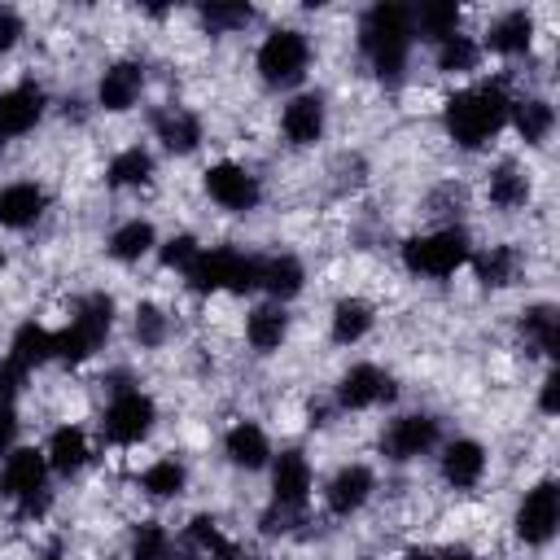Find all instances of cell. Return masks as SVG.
Returning <instances> with one entry per match:
<instances>
[{"instance_id":"cell-21","label":"cell","mask_w":560,"mask_h":560,"mask_svg":"<svg viewBox=\"0 0 560 560\" xmlns=\"http://www.w3.org/2000/svg\"><path fill=\"white\" fill-rule=\"evenodd\" d=\"M153 131H158V140H162L171 153H192V149L201 144V122H197V114H188V109H179V105L153 114Z\"/></svg>"},{"instance_id":"cell-30","label":"cell","mask_w":560,"mask_h":560,"mask_svg":"<svg viewBox=\"0 0 560 560\" xmlns=\"http://www.w3.org/2000/svg\"><path fill=\"white\" fill-rule=\"evenodd\" d=\"M368 328H372V306H368L363 298H341V302L332 306V341L354 346Z\"/></svg>"},{"instance_id":"cell-20","label":"cell","mask_w":560,"mask_h":560,"mask_svg":"<svg viewBox=\"0 0 560 560\" xmlns=\"http://www.w3.org/2000/svg\"><path fill=\"white\" fill-rule=\"evenodd\" d=\"M44 188L39 184H9V188H0V223L4 228H31L39 214H44Z\"/></svg>"},{"instance_id":"cell-26","label":"cell","mask_w":560,"mask_h":560,"mask_svg":"<svg viewBox=\"0 0 560 560\" xmlns=\"http://www.w3.org/2000/svg\"><path fill=\"white\" fill-rule=\"evenodd\" d=\"M44 459H48V468H57V472H79V468L88 464V438H83V429L61 424V429L48 438Z\"/></svg>"},{"instance_id":"cell-1","label":"cell","mask_w":560,"mask_h":560,"mask_svg":"<svg viewBox=\"0 0 560 560\" xmlns=\"http://www.w3.org/2000/svg\"><path fill=\"white\" fill-rule=\"evenodd\" d=\"M512 114V96L508 88L494 79V83H477V88H464L446 101L442 109V122H446V136L464 149H481Z\"/></svg>"},{"instance_id":"cell-46","label":"cell","mask_w":560,"mask_h":560,"mask_svg":"<svg viewBox=\"0 0 560 560\" xmlns=\"http://www.w3.org/2000/svg\"><path fill=\"white\" fill-rule=\"evenodd\" d=\"M0 267H4V249H0Z\"/></svg>"},{"instance_id":"cell-16","label":"cell","mask_w":560,"mask_h":560,"mask_svg":"<svg viewBox=\"0 0 560 560\" xmlns=\"http://www.w3.org/2000/svg\"><path fill=\"white\" fill-rule=\"evenodd\" d=\"M140 88H144L140 61H114V66L101 74V83H96V101L118 114V109H131V105H136Z\"/></svg>"},{"instance_id":"cell-3","label":"cell","mask_w":560,"mask_h":560,"mask_svg":"<svg viewBox=\"0 0 560 560\" xmlns=\"http://www.w3.org/2000/svg\"><path fill=\"white\" fill-rule=\"evenodd\" d=\"M188 289L192 293H214V289H232V293H249L258 289V276H262V258L254 254H241V249H197V258L188 262Z\"/></svg>"},{"instance_id":"cell-9","label":"cell","mask_w":560,"mask_h":560,"mask_svg":"<svg viewBox=\"0 0 560 560\" xmlns=\"http://www.w3.org/2000/svg\"><path fill=\"white\" fill-rule=\"evenodd\" d=\"M153 398L140 394V389H118L114 402L105 407V438L118 442V446H131L140 442L149 429H153Z\"/></svg>"},{"instance_id":"cell-34","label":"cell","mask_w":560,"mask_h":560,"mask_svg":"<svg viewBox=\"0 0 560 560\" xmlns=\"http://www.w3.org/2000/svg\"><path fill=\"white\" fill-rule=\"evenodd\" d=\"M490 201H494L499 210H516V206H525V201H529V179H525L512 162L494 166V171H490Z\"/></svg>"},{"instance_id":"cell-28","label":"cell","mask_w":560,"mask_h":560,"mask_svg":"<svg viewBox=\"0 0 560 560\" xmlns=\"http://www.w3.org/2000/svg\"><path fill=\"white\" fill-rule=\"evenodd\" d=\"M411 26H420V35H429L433 44L459 31V4L455 0H429L420 9H411Z\"/></svg>"},{"instance_id":"cell-4","label":"cell","mask_w":560,"mask_h":560,"mask_svg":"<svg viewBox=\"0 0 560 560\" xmlns=\"http://www.w3.org/2000/svg\"><path fill=\"white\" fill-rule=\"evenodd\" d=\"M114 324V302L105 293H92L79 302V311L70 315V324L61 332H52V359H66V363H83L88 354H96V346L105 341Z\"/></svg>"},{"instance_id":"cell-13","label":"cell","mask_w":560,"mask_h":560,"mask_svg":"<svg viewBox=\"0 0 560 560\" xmlns=\"http://www.w3.org/2000/svg\"><path fill=\"white\" fill-rule=\"evenodd\" d=\"M271 494H276L271 508H284V512H293V516L306 508V494H311V464H306L302 451H284V455L276 459Z\"/></svg>"},{"instance_id":"cell-8","label":"cell","mask_w":560,"mask_h":560,"mask_svg":"<svg viewBox=\"0 0 560 560\" xmlns=\"http://www.w3.org/2000/svg\"><path fill=\"white\" fill-rule=\"evenodd\" d=\"M48 359H52V332L39 328V324H22V328L13 332V341H9L4 363H0V398H13V394L22 389V381H26L39 363H48Z\"/></svg>"},{"instance_id":"cell-36","label":"cell","mask_w":560,"mask_h":560,"mask_svg":"<svg viewBox=\"0 0 560 560\" xmlns=\"http://www.w3.org/2000/svg\"><path fill=\"white\" fill-rule=\"evenodd\" d=\"M140 490L153 494V499H171V494L184 490V468L175 459H158V464H149L140 472Z\"/></svg>"},{"instance_id":"cell-44","label":"cell","mask_w":560,"mask_h":560,"mask_svg":"<svg viewBox=\"0 0 560 560\" xmlns=\"http://www.w3.org/2000/svg\"><path fill=\"white\" fill-rule=\"evenodd\" d=\"M13 433H18V411L9 398H0V451L13 442Z\"/></svg>"},{"instance_id":"cell-25","label":"cell","mask_w":560,"mask_h":560,"mask_svg":"<svg viewBox=\"0 0 560 560\" xmlns=\"http://www.w3.org/2000/svg\"><path fill=\"white\" fill-rule=\"evenodd\" d=\"M302 280H306V271H302V262H298L293 254H276V258H262V276H258V289H267L276 302H284V298H298V293H302Z\"/></svg>"},{"instance_id":"cell-35","label":"cell","mask_w":560,"mask_h":560,"mask_svg":"<svg viewBox=\"0 0 560 560\" xmlns=\"http://www.w3.org/2000/svg\"><path fill=\"white\" fill-rule=\"evenodd\" d=\"M468 262L477 267V280L490 284V289H503V284H512V276H516V249H512V245H490L486 254H477V258H468Z\"/></svg>"},{"instance_id":"cell-38","label":"cell","mask_w":560,"mask_h":560,"mask_svg":"<svg viewBox=\"0 0 560 560\" xmlns=\"http://www.w3.org/2000/svg\"><path fill=\"white\" fill-rule=\"evenodd\" d=\"M131 560H171V534L158 521H144L131 538Z\"/></svg>"},{"instance_id":"cell-15","label":"cell","mask_w":560,"mask_h":560,"mask_svg":"<svg viewBox=\"0 0 560 560\" xmlns=\"http://www.w3.org/2000/svg\"><path fill=\"white\" fill-rule=\"evenodd\" d=\"M39 114H44V92L35 83H18V88L0 92V140L31 131L39 122Z\"/></svg>"},{"instance_id":"cell-23","label":"cell","mask_w":560,"mask_h":560,"mask_svg":"<svg viewBox=\"0 0 560 560\" xmlns=\"http://www.w3.org/2000/svg\"><path fill=\"white\" fill-rule=\"evenodd\" d=\"M529 39H534V18H529L525 9L503 13V18L486 31V48H490V52H503V57L525 52V48H529Z\"/></svg>"},{"instance_id":"cell-31","label":"cell","mask_w":560,"mask_h":560,"mask_svg":"<svg viewBox=\"0 0 560 560\" xmlns=\"http://www.w3.org/2000/svg\"><path fill=\"white\" fill-rule=\"evenodd\" d=\"M521 332H525V341L538 354H560V319H556V306H529L525 319H521Z\"/></svg>"},{"instance_id":"cell-2","label":"cell","mask_w":560,"mask_h":560,"mask_svg":"<svg viewBox=\"0 0 560 560\" xmlns=\"http://www.w3.org/2000/svg\"><path fill=\"white\" fill-rule=\"evenodd\" d=\"M411 35H416L411 9H402V4H372V9L363 13V22H359V44H363L372 70H376L381 79H389V83H394V79L402 74V66H407Z\"/></svg>"},{"instance_id":"cell-40","label":"cell","mask_w":560,"mask_h":560,"mask_svg":"<svg viewBox=\"0 0 560 560\" xmlns=\"http://www.w3.org/2000/svg\"><path fill=\"white\" fill-rule=\"evenodd\" d=\"M136 337H140V346H162V337H166V315H162L158 306H140V311H136Z\"/></svg>"},{"instance_id":"cell-12","label":"cell","mask_w":560,"mask_h":560,"mask_svg":"<svg viewBox=\"0 0 560 560\" xmlns=\"http://www.w3.org/2000/svg\"><path fill=\"white\" fill-rule=\"evenodd\" d=\"M389 398H394V381L376 363H354L337 385V402L346 411H363V407H376V402H389Z\"/></svg>"},{"instance_id":"cell-47","label":"cell","mask_w":560,"mask_h":560,"mask_svg":"<svg viewBox=\"0 0 560 560\" xmlns=\"http://www.w3.org/2000/svg\"><path fill=\"white\" fill-rule=\"evenodd\" d=\"M44 560H57V556H44Z\"/></svg>"},{"instance_id":"cell-33","label":"cell","mask_w":560,"mask_h":560,"mask_svg":"<svg viewBox=\"0 0 560 560\" xmlns=\"http://www.w3.org/2000/svg\"><path fill=\"white\" fill-rule=\"evenodd\" d=\"M188 547L201 551V556H210V560H241L236 547L223 538V529H219L214 516H192L188 521Z\"/></svg>"},{"instance_id":"cell-37","label":"cell","mask_w":560,"mask_h":560,"mask_svg":"<svg viewBox=\"0 0 560 560\" xmlns=\"http://www.w3.org/2000/svg\"><path fill=\"white\" fill-rule=\"evenodd\" d=\"M477 44L468 39V35H446V39H438V66L442 70H451V74H464V70H477Z\"/></svg>"},{"instance_id":"cell-48","label":"cell","mask_w":560,"mask_h":560,"mask_svg":"<svg viewBox=\"0 0 560 560\" xmlns=\"http://www.w3.org/2000/svg\"><path fill=\"white\" fill-rule=\"evenodd\" d=\"M245 560H258V556H245Z\"/></svg>"},{"instance_id":"cell-29","label":"cell","mask_w":560,"mask_h":560,"mask_svg":"<svg viewBox=\"0 0 560 560\" xmlns=\"http://www.w3.org/2000/svg\"><path fill=\"white\" fill-rule=\"evenodd\" d=\"M153 223L149 219H127L122 228H114V236H109V254L118 258V262H136V258H144L149 249H153Z\"/></svg>"},{"instance_id":"cell-6","label":"cell","mask_w":560,"mask_h":560,"mask_svg":"<svg viewBox=\"0 0 560 560\" xmlns=\"http://www.w3.org/2000/svg\"><path fill=\"white\" fill-rule=\"evenodd\" d=\"M44 477H48L44 451L18 446V451L4 459V468H0V494L13 499V503H22V512H44V508H48Z\"/></svg>"},{"instance_id":"cell-43","label":"cell","mask_w":560,"mask_h":560,"mask_svg":"<svg viewBox=\"0 0 560 560\" xmlns=\"http://www.w3.org/2000/svg\"><path fill=\"white\" fill-rule=\"evenodd\" d=\"M538 407H542L547 416H556V411H560V376H556V372H547V376H542V394H538Z\"/></svg>"},{"instance_id":"cell-27","label":"cell","mask_w":560,"mask_h":560,"mask_svg":"<svg viewBox=\"0 0 560 560\" xmlns=\"http://www.w3.org/2000/svg\"><path fill=\"white\" fill-rule=\"evenodd\" d=\"M508 118L516 122V131H521L525 144H542V140L551 136V122H556V114H551V105H547L542 96L512 101V114H508Z\"/></svg>"},{"instance_id":"cell-45","label":"cell","mask_w":560,"mask_h":560,"mask_svg":"<svg viewBox=\"0 0 560 560\" xmlns=\"http://www.w3.org/2000/svg\"><path fill=\"white\" fill-rule=\"evenodd\" d=\"M407 560H472L468 547H442V551H411Z\"/></svg>"},{"instance_id":"cell-17","label":"cell","mask_w":560,"mask_h":560,"mask_svg":"<svg viewBox=\"0 0 560 560\" xmlns=\"http://www.w3.org/2000/svg\"><path fill=\"white\" fill-rule=\"evenodd\" d=\"M368 494H372V468H363V464H346V468L328 481V490H324L332 516L359 512V508L368 503Z\"/></svg>"},{"instance_id":"cell-22","label":"cell","mask_w":560,"mask_h":560,"mask_svg":"<svg viewBox=\"0 0 560 560\" xmlns=\"http://www.w3.org/2000/svg\"><path fill=\"white\" fill-rule=\"evenodd\" d=\"M223 451H228V459H232L236 468H262V464H267V455H271L267 433H262L254 420L232 424V429H228V438H223Z\"/></svg>"},{"instance_id":"cell-42","label":"cell","mask_w":560,"mask_h":560,"mask_svg":"<svg viewBox=\"0 0 560 560\" xmlns=\"http://www.w3.org/2000/svg\"><path fill=\"white\" fill-rule=\"evenodd\" d=\"M18 35H22V18L13 9H0V52H9L18 44Z\"/></svg>"},{"instance_id":"cell-18","label":"cell","mask_w":560,"mask_h":560,"mask_svg":"<svg viewBox=\"0 0 560 560\" xmlns=\"http://www.w3.org/2000/svg\"><path fill=\"white\" fill-rule=\"evenodd\" d=\"M280 127H284L289 144H315V140L324 136V101H319L315 92L293 96V101L284 105V114H280Z\"/></svg>"},{"instance_id":"cell-11","label":"cell","mask_w":560,"mask_h":560,"mask_svg":"<svg viewBox=\"0 0 560 560\" xmlns=\"http://www.w3.org/2000/svg\"><path fill=\"white\" fill-rule=\"evenodd\" d=\"M206 192H210L223 210H236V214L254 210L258 197H262L258 179H254L245 166H236V162H214V166L206 171Z\"/></svg>"},{"instance_id":"cell-41","label":"cell","mask_w":560,"mask_h":560,"mask_svg":"<svg viewBox=\"0 0 560 560\" xmlns=\"http://www.w3.org/2000/svg\"><path fill=\"white\" fill-rule=\"evenodd\" d=\"M197 249H201V245H197L192 236H171V241L162 245V262H166V267H179V271H188V262L197 258Z\"/></svg>"},{"instance_id":"cell-14","label":"cell","mask_w":560,"mask_h":560,"mask_svg":"<svg viewBox=\"0 0 560 560\" xmlns=\"http://www.w3.org/2000/svg\"><path fill=\"white\" fill-rule=\"evenodd\" d=\"M438 442V420L433 416H398L389 429H385V455L389 459H416L424 451H433Z\"/></svg>"},{"instance_id":"cell-24","label":"cell","mask_w":560,"mask_h":560,"mask_svg":"<svg viewBox=\"0 0 560 560\" xmlns=\"http://www.w3.org/2000/svg\"><path fill=\"white\" fill-rule=\"evenodd\" d=\"M284 332H289V315H284L280 302H271V306H254L249 319H245V337H249V346L262 350V354L280 350Z\"/></svg>"},{"instance_id":"cell-7","label":"cell","mask_w":560,"mask_h":560,"mask_svg":"<svg viewBox=\"0 0 560 560\" xmlns=\"http://www.w3.org/2000/svg\"><path fill=\"white\" fill-rule=\"evenodd\" d=\"M306 61H311V44L302 31H271L262 44H258V74L262 83L271 88H289L306 74Z\"/></svg>"},{"instance_id":"cell-39","label":"cell","mask_w":560,"mask_h":560,"mask_svg":"<svg viewBox=\"0 0 560 560\" xmlns=\"http://www.w3.org/2000/svg\"><path fill=\"white\" fill-rule=\"evenodd\" d=\"M201 18L210 31H232V26H245L254 18V9L249 4H206Z\"/></svg>"},{"instance_id":"cell-10","label":"cell","mask_w":560,"mask_h":560,"mask_svg":"<svg viewBox=\"0 0 560 560\" xmlns=\"http://www.w3.org/2000/svg\"><path fill=\"white\" fill-rule=\"evenodd\" d=\"M560 525V486L556 481H538L534 490H525L521 508H516V534L529 547H542Z\"/></svg>"},{"instance_id":"cell-5","label":"cell","mask_w":560,"mask_h":560,"mask_svg":"<svg viewBox=\"0 0 560 560\" xmlns=\"http://www.w3.org/2000/svg\"><path fill=\"white\" fill-rule=\"evenodd\" d=\"M468 258H472V245H468V236H464L459 228H442V232H429V236H411V241L402 245L407 271L433 276V280L455 276Z\"/></svg>"},{"instance_id":"cell-32","label":"cell","mask_w":560,"mask_h":560,"mask_svg":"<svg viewBox=\"0 0 560 560\" xmlns=\"http://www.w3.org/2000/svg\"><path fill=\"white\" fill-rule=\"evenodd\" d=\"M149 175H153V158H149V149H140V144H131V149H122V153H114V162H109V184L114 188H136V184H149Z\"/></svg>"},{"instance_id":"cell-19","label":"cell","mask_w":560,"mask_h":560,"mask_svg":"<svg viewBox=\"0 0 560 560\" xmlns=\"http://www.w3.org/2000/svg\"><path fill=\"white\" fill-rule=\"evenodd\" d=\"M481 472H486V451H481V442L459 438V442L446 446V455H442V477H446L455 490H472V486L481 481Z\"/></svg>"}]
</instances>
